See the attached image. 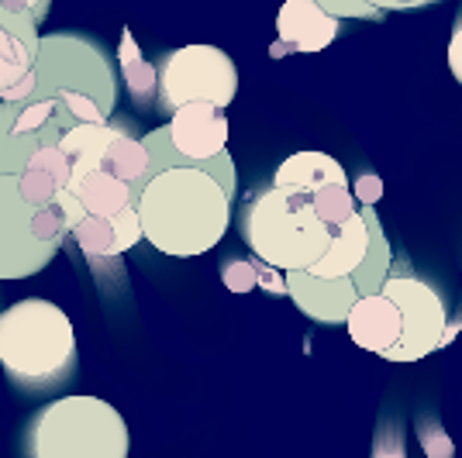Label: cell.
I'll list each match as a JSON object with an SVG mask.
<instances>
[{
	"instance_id": "6da1fadb",
	"label": "cell",
	"mask_w": 462,
	"mask_h": 458,
	"mask_svg": "<svg viewBox=\"0 0 462 458\" xmlns=\"http://www.w3.org/2000/svg\"><path fill=\"white\" fill-rule=\"evenodd\" d=\"M142 238L162 255L193 259L228 234L231 197L200 166H173L152 172L135 193Z\"/></svg>"
},
{
	"instance_id": "7a4b0ae2",
	"label": "cell",
	"mask_w": 462,
	"mask_h": 458,
	"mask_svg": "<svg viewBox=\"0 0 462 458\" xmlns=\"http://www.w3.org/2000/svg\"><path fill=\"white\" fill-rule=\"evenodd\" d=\"M0 365L21 389H52L77 369V331L52 300L28 297L0 314Z\"/></svg>"
},
{
	"instance_id": "3957f363",
	"label": "cell",
	"mask_w": 462,
	"mask_h": 458,
	"mask_svg": "<svg viewBox=\"0 0 462 458\" xmlns=\"http://www.w3.org/2000/svg\"><path fill=\"white\" fill-rule=\"evenodd\" d=\"M242 238L252 255L280 272H308L331 245V228L314 214L304 193H252L242 207Z\"/></svg>"
},
{
	"instance_id": "277c9868",
	"label": "cell",
	"mask_w": 462,
	"mask_h": 458,
	"mask_svg": "<svg viewBox=\"0 0 462 458\" xmlns=\"http://www.w3.org/2000/svg\"><path fill=\"white\" fill-rule=\"evenodd\" d=\"M28 458H128V424L100 397H59L28 424Z\"/></svg>"
},
{
	"instance_id": "5b68a950",
	"label": "cell",
	"mask_w": 462,
	"mask_h": 458,
	"mask_svg": "<svg viewBox=\"0 0 462 458\" xmlns=\"http://www.w3.org/2000/svg\"><path fill=\"white\" fill-rule=\"evenodd\" d=\"M35 100H56L62 94L94 100L104 114H115L117 104V73L107 52L87 35L56 32L39 35L35 52Z\"/></svg>"
},
{
	"instance_id": "8992f818",
	"label": "cell",
	"mask_w": 462,
	"mask_h": 458,
	"mask_svg": "<svg viewBox=\"0 0 462 458\" xmlns=\"http://www.w3.org/2000/svg\"><path fill=\"white\" fill-rule=\"evenodd\" d=\"M69 224L56 200L32 207L18 190V176H0V279L39 276L62 249Z\"/></svg>"
},
{
	"instance_id": "52a82bcc",
	"label": "cell",
	"mask_w": 462,
	"mask_h": 458,
	"mask_svg": "<svg viewBox=\"0 0 462 458\" xmlns=\"http://www.w3.org/2000/svg\"><path fill=\"white\" fill-rule=\"evenodd\" d=\"M155 73H159L155 107L162 114H173L183 104H214L225 111L238 94V66L217 45L173 49L162 56Z\"/></svg>"
},
{
	"instance_id": "ba28073f",
	"label": "cell",
	"mask_w": 462,
	"mask_h": 458,
	"mask_svg": "<svg viewBox=\"0 0 462 458\" xmlns=\"http://www.w3.org/2000/svg\"><path fill=\"white\" fill-rule=\"evenodd\" d=\"M380 293L401 310V338L383 355L386 362H421L459 334V325H448L442 293L418 276L390 272Z\"/></svg>"
},
{
	"instance_id": "9c48e42d",
	"label": "cell",
	"mask_w": 462,
	"mask_h": 458,
	"mask_svg": "<svg viewBox=\"0 0 462 458\" xmlns=\"http://www.w3.org/2000/svg\"><path fill=\"white\" fill-rule=\"evenodd\" d=\"M342 21L325 14L314 0H287L276 14L273 56H314L338 39Z\"/></svg>"
},
{
	"instance_id": "30bf717a",
	"label": "cell",
	"mask_w": 462,
	"mask_h": 458,
	"mask_svg": "<svg viewBox=\"0 0 462 458\" xmlns=\"http://www.w3.org/2000/svg\"><path fill=\"white\" fill-rule=\"evenodd\" d=\"M290 300L297 304L300 314H308L318 325H346L348 310L359 300V289L352 276L342 279H318L308 272H283Z\"/></svg>"
},
{
	"instance_id": "8fae6325",
	"label": "cell",
	"mask_w": 462,
	"mask_h": 458,
	"mask_svg": "<svg viewBox=\"0 0 462 458\" xmlns=\"http://www.w3.org/2000/svg\"><path fill=\"white\" fill-rule=\"evenodd\" d=\"M348 338L373 355H386L401 338V310L383 293L359 297L346 317Z\"/></svg>"
},
{
	"instance_id": "7c38bea8",
	"label": "cell",
	"mask_w": 462,
	"mask_h": 458,
	"mask_svg": "<svg viewBox=\"0 0 462 458\" xmlns=\"http://www.w3.org/2000/svg\"><path fill=\"white\" fill-rule=\"evenodd\" d=\"M69 234L87 259H117L142 242V224L135 207H125L115 217H83Z\"/></svg>"
},
{
	"instance_id": "4fadbf2b",
	"label": "cell",
	"mask_w": 462,
	"mask_h": 458,
	"mask_svg": "<svg viewBox=\"0 0 462 458\" xmlns=\"http://www.w3.org/2000/svg\"><path fill=\"white\" fill-rule=\"evenodd\" d=\"M69 183V159L59 145H39L18 172V190L32 207L52 204Z\"/></svg>"
},
{
	"instance_id": "5bb4252c",
	"label": "cell",
	"mask_w": 462,
	"mask_h": 458,
	"mask_svg": "<svg viewBox=\"0 0 462 458\" xmlns=\"http://www.w3.org/2000/svg\"><path fill=\"white\" fill-rule=\"evenodd\" d=\"M331 183H348V176L342 169V162L328 152H293L280 162V169L273 176L276 190L304 193V197L325 190Z\"/></svg>"
},
{
	"instance_id": "9a60e30c",
	"label": "cell",
	"mask_w": 462,
	"mask_h": 458,
	"mask_svg": "<svg viewBox=\"0 0 462 458\" xmlns=\"http://www.w3.org/2000/svg\"><path fill=\"white\" fill-rule=\"evenodd\" d=\"M369 249V228H366V217L363 210H356L348 217L342 228L331 231V245L328 252L308 269V276H318V279H342V276H352L363 255Z\"/></svg>"
},
{
	"instance_id": "2e32d148",
	"label": "cell",
	"mask_w": 462,
	"mask_h": 458,
	"mask_svg": "<svg viewBox=\"0 0 462 458\" xmlns=\"http://www.w3.org/2000/svg\"><path fill=\"white\" fill-rule=\"evenodd\" d=\"M35 52H39L35 21L0 11V90H7L11 83H18L24 73L35 69Z\"/></svg>"
},
{
	"instance_id": "e0dca14e",
	"label": "cell",
	"mask_w": 462,
	"mask_h": 458,
	"mask_svg": "<svg viewBox=\"0 0 462 458\" xmlns=\"http://www.w3.org/2000/svg\"><path fill=\"white\" fill-rule=\"evenodd\" d=\"M66 193L77 197V204L83 207L87 217H115L125 207H135V190L100 169L73 176L66 183Z\"/></svg>"
},
{
	"instance_id": "ac0fdd59",
	"label": "cell",
	"mask_w": 462,
	"mask_h": 458,
	"mask_svg": "<svg viewBox=\"0 0 462 458\" xmlns=\"http://www.w3.org/2000/svg\"><path fill=\"white\" fill-rule=\"evenodd\" d=\"M97 169L115 176L121 183H128V187L138 193L142 183L149 179V152H145V142L128 132V124H115L107 145L100 149Z\"/></svg>"
},
{
	"instance_id": "d6986e66",
	"label": "cell",
	"mask_w": 462,
	"mask_h": 458,
	"mask_svg": "<svg viewBox=\"0 0 462 458\" xmlns=\"http://www.w3.org/2000/svg\"><path fill=\"white\" fill-rule=\"evenodd\" d=\"M117 62H121V79L128 87V96L138 107H155V94H159V73L149 59L142 56L135 35L125 28L121 32V45H117Z\"/></svg>"
},
{
	"instance_id": "ffe728a7",
	"label": "cell",
	"mask_w": 462,
	"mask_h": 458,
	"mask_svg": "<svg viewBox=\"0 0 462 458\" xmlns=\"http://www.w3.org/2000/svg\"><path fill=\"white\" fill-rule=\"evenodd\" d=\"M39 145L35 134L14 132V107L0 104V176H18Z\"/></svg>"
},
{
	"instance_id": "44dd1931",
	"label": "cell",
	"mask_w": 462,
	"mask_h": 458,
	"mask_svg": "<svg viewBox=\"0 0 462 458\" xmlns=\"http://www.w3.org/2000/svg\"><path fill=\"white\" fill-rule=\"evenodd\" d=\"M308 200H310V207H314V214H318L331 231L342 228L348 217L359 210L356 197H352V190H348V183H331V187H325V190L310 193Z\"/></svg>"
},
{
	"instance_id": "7402d4cb",
	"label": "cell",
	"mask_w": 462,
	"mask_h": 458,
	"mask_svg": "<svg viewBox=\"0 0 462 458\" xmlns=\"http://www.w3.org/2000/svg\"><path fill=\"white\" fill-rule=\"evenodd\" d=\"M418 441H421L424 458H456V441L445 431V424L431 414L418 417Z\"/></svg>"
},
{
	"instance_id": "603a6c76",
	"label": "cell",
	"mask_w": 462,
	"mask_h": 458,
	"mask_svg": "<svg viewBox=\"0 0 462 458\" xmlns=\"http://www.w3.org/2000/svg\"><path fill=\"white\" fill-rule=\"evenodd\" d=\"M221 283L231 293H249L259 287V259H228L221 266Z\"/></svg>"
},
{
	"instance_id": "cb8c5ba5",
	"label": "cell",
	"mask_w": 462,
	"mask_h": 458,
	"mask_svg": "<svg viewBox=\"0 0 462 458\" xmlns=\"http://www.w3.org/2000/svg\"><path fill=\"white\" fill-rule=\"evenodd\" d=\"M373 458H407L404 424H401V417L383 420V427L376 431V441H373Z\"/></svg>"
},
{
	"instance_id": "d4e9b609",
	"label": "cell",
	"mask_w": 462,
	"mask_h": 458,
	"mask_svg": "<svg viewBox=\"0 0 462 458\" xmlns=\"http://www.w3.org/2000/svg\"><path fill=\"white\" fill-rule=\"evenodd\" d=\"M325 14L331 18H380V11L376 7H369L366 0H314Z\"/></svg>"
},
{
	"instance_id": "484cf974",
	"label": "cell",
	"mask_w": 462,
	"mask_h": 458,
	"mask_svg": "<svg viewBox=\"0 0 462 458\" xmlns=\"http://www.w3.org/2000/svg\"><path fill=\"white\" fill-rule=\"evenodd\" d=\"M0 11L4 14H18V18H32L39 24L49 11V0H0Z\"/></svg>"
},
{
	"instance_id": "4316f807",
	"label": "cell",
	"mask_w": 462,
	"mask_h": 458,
	"mask_svg": "<svg viewBox=\"0 0 462 458\" xmlns=\"http://www.w3.org/2000/svg\"><path fill=\"white\" fill-rule=\"evenodd\" d=\"M348 190H352L359 207H373L383 197V183H380V176H359L356 187H348Z\"/></svg>"
},
{
	"instance_id": "83f0119b",
	"label": "cell",
	"mask_w": 462,
	"mask_h": 458,
	"mask_svg": "<svg viewBox=\"0 0 462 458\" xmlns=\"http://www.w3.org/2000/svg\"><path fill=\"white\" fill-rule=\"evenodd\" d=\"M259 287L270 289V293H287V283H283V272L280 269L259 262Z\"/></svg>"
},
{
	"instance_id": "f1b7e54d",
	"label": "cell",
	"mask_w": 462,
	"mask_h": 458,
	"mask_svg": "<svg viewBox=\"0 0 462 458\" xmlns=\"http://www.w3.org/2000/svg\"><path fill=\"white\" fill-rule=\"evenodd\" d=\"M366 4L383 14V11H414V7H428V4H439V0H366Z\"/></svg>"
},
{
	"instance_id": "f546056e",
	"label": "cell",
	"mask_w": 462,
	"mask_h": 458,
	"mask_svg": "<svg viewBox=\"0 0 462 458\" xmlns=\"http://www.w3.org/2000/svg\"><path fill=\"white\" fill-rule=\"evenodd\" d=\"M448 69L462 83V24L452 32V39H448Z\"/></svg>"
},
{
	"instance_id": "4dcf8cb0",
	"label": "cell",
	"mask_w": 462,
	"mask_h": 458,
	"mask_svg": "<svg viewBox=\"0 0 462 458\" xmlns=\"http://www.w3.org/2000/svg\"><path fill=\"white\" fill-rule=\"evenodd\" d=\"M459 24H462V11H459Z\"/></svg>"
}]
</instances>
